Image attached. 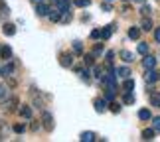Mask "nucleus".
<instances>
[{"instance_id": "obj_1", "label": "nucleus", "mask_w": 160, "mask_h": 142, "mask_svg": "<svg viewBox=\"0 0 160 142\" xmlns=\"http://www.w3.org/2000/svg\"><path fill=\"white\" fill-rule=\"evenodd\" d=\"M101 81L107 85V89H117V73H115L113 69H109V73H105V75H103Z\"/></svg>"}, {"instance_id": "obj_2", "label": "nucleus", "mask_w": 160, "mask_h": 142, "mask_svg": "<svg viewBox=\"0 0 160 142\" xmlns=\"http://www.w3.org/2000/svg\"><path fill=\"white\" fill-rule=\"evenodd\" d=\"M16 107H18V99L16 97H6L2 101V109L6 110V113H14Z\"/></svg>"}, {"instance_id": "obj_3", "label": "nucleus", "mask_w": 160, "mask_h": 142, "mask_svg": "<svg viewBox=\"0 0 160 142\" xmlns=\"http://www.w3.org/2000/svg\"><path fill=\"white\" fill-rule=\"evenodd\" d=\"M42 122H44L46 130H53V116L50 110H42Z\"/></svg>"}, {"instance_id": "obj_4", "label": "nucleus", "mask_w": 160, "mask_h": 142, "mask_svg": "<svg viewBox=\"0 0 160 142\" xmlns=\"http://www.w3.org/2000/svg\"><path fill=\"white\" fill-rule=\"evenodd\" d=\"M53 10H59L61 14L63 12H69V0H52Z\"/></svg>"}, {"instance_id": "obj_5", "label": "nucleus", "mask_w": 160, "mask_h": 142, "mask_svg": "<svg viewBox=\"0 0 160 142\" xmlns=\"http://www.w3.org/2000/svg\"><path fill=\"white\" fill-rule=\"evenodd\" d=\"M142 67H144V69H154V67H156V57L146 53L144 59H142Z\"/></svg>"}, {"instance_id": "obj_6", "label": "nucleus", "mask_w": 160, "mask_h": 142, "mask_svg": "<svg viewBox=\"0 0 160 142\" xmlns=\"http://www.w3.org/2000/svg\"><path fill=\"white\" fill-rule=\"evenodd\" d=\"M59 63H61V67H71L73 65V55L71 53H61L59 55Z\"/></svg>"}, {"instance_id": "obj_7", "label": "nucleus", "mask_w": 160, "mask_h": 142, "mask_svg": "<svg viewBox=\"0 0 160 142\" xmlns=\"http://www.w3.org/2000/svg\"><path fill=\"white\" fill-rule=\"evenodd\" d=\"M36 14H38V16H42V18H44V16H48V14H50V6H48V4H44V2L36 4Z\"/></svg>"}, {"instance_id": "obj_8", "label": "nucleus", "mask_w": 160, "mask_h": 142, "mask_svg": "<svg viewBox=\"0 0 160 142\" xmlns=\"http://www.w3.org/2000/svg\"><path fill=\"white\" fill-rule=\"evenodd\" d=\"M93 107L97 113H105V109H107V99H95L93 101Z\"/></svg>"}, {"instance_id": "obj_9", "label": "nucleus", "mask_w": 160, "mask_h": 142, "mask_svg": "<svg viewBox=\"0 0 160 142\" xmlns=\"http://www.w3.org/2000/svg\"><path fill=\"white\" fill-rule=\"evenodd\" d=\"M113 32H115V24H109V26H105L101 30V40H109L111 36H113Z\"/></svg>"}, {"instance_id": "obj_10", "label": "nucleus", "mask_w": 160, "mask_h": 142, "mask_svg": "<svg viewBox=\"0 0 160 142\" xmlns=\"http://www.w3.org/2000/svg\"><path fill=\"white\" fill-rule=\"evenodd\" d=\"M18 113H20V116L22 119H32V107H28V105H22L20 109H18Z\"/></svg>"}, {"instance_id": "obj_11", "label": "nucleus", "mask_w": 160, "mask_h": 142, "mask_svg": "<svg viewBox=\"0 0 160 142\" xmlns=\"http://www.w3.org/2000/svg\"><path fill=\"white\" fill-rule=\"evenodd\" d=\"M144 79H146V83H156V81H158V73H156L154 69H146Z\"/></svg>"}, {"instance_id": "obj_12", "label": "nucleus", "mask_w": 160, "mask_h": 142, "mask_svg": "<svg viewBox=\"0 0 160 142\" xmlns=\"http://www.w3.org/2000/svg\"><path fill=\"white\" fill-rule=\"evenodd\" d=\"M115 73H117V77H121V79H127L128 75H131V69H128V67H117V69H115Z\"/></svg>"}, {"instance_id": "obj_13", "label": "nucleus", "mask_w": 160, "mask_h": 142, "mask_svg": "<svg viewBox=\"0 0 160 142\" xmlns=\"http://www.w3.org/2000/svg\"><path fill=\"white\" fill-rule=\"evenodd\" d=\"M2 34L4 36H14L16 34V26H14V24H4V26H2Z\"/></svg>"}, {"instance_id": "obj_14", "label": "nucleus", "mask_w": 160, "mask_h": 142, "mask_svg": "<svg viewBox=\"0 0 160 142\" xmlns=\"http://www.w3.org/2000/svg\"><path fill=\"white\" fill-rule=\"evenodd\" d=\"M83 63L87 67H93L95 65V53H85L83 55Z\"/></svg>"}, {"instance_id": "obj_15", "label": "nucleus", "mask_w": 160, "mask_h": 142, "mask_svg": "<svg viewBox=\"0 0 160 142\" xmlns=\"http://www.w3.org/2000/svg\"><path fill=\"white\" fill-rule=\"evenodd\" d=\"M138 119H140V120H150V119H152V113H150L148 109H140V110H138Z\"/></svg>"}, {"instance_id": "obj_16", "label": "nucleus", "mask_w": 160, "mask_h": 142, "mask_svg": "<svg viewBox=\"0 0 160 142\" xmlns=\"http://www.w3.org/2000/svg\"><path fill=\"white\" fill-rule=\"evenodd\" d=\"M140 28H142L144 32H150V30H152V20H150L148 16H144V20L140 22Z\"/></svg>"}, {"instance_id": "obj_17", "label": "nucleus", "mask_w": 160, "mask_h": 142, "mask_svg": "<svg viewBox=\"0 0 160 142\" xmlns=\"http://www.w3.org/2000/svg\"><path fill=\"white\" fill-rule=\"evenodd\" d=\"M48 18H50V22H61V12L59 10H52L50 14H48Z\"/></svg>"}, {"instance_id": "obj_18", "label": "nucleus", "mask_w": 160, "mask_h": 142, "mask_svg": "<svg viewBox=\"0 0 160 142\" xmlns=\"http://www.w3.org/2000/svg\"><path fill=\"white\" fill-rule=\"evenodd\" d=\"M128 38H131V40H138V38H140V30H138L137 26L128 28Z\"/></svg>"}, {"instance_id": "obj_19", "label": "nucleus", "mask_w": 160, "mask_h": 142, "mask_svg": "<svg viewBox=\"0 0 160 142\" xmlns=\"http://www.w3.org/2000/svg\"><path fill=\"white\" fill-rule=\"evenodd\" d=\"M75 71L79 73V75H81V79H83V81H91V73H89L87 69H81V67H75Z\"/></svg>"}, {"instance_id": "obj_20", "label": "nucleus", "mask_w": 160, "mask_h": 142, "mask_svg": "<svg viewBox=\"0 0 160 142\" xmlns=\"http://www.w3.org/2000/svg\"><path fill=\"white\" fill-rule=\"evenodd\" d=\"M12 71H14V65H12V63H6L2 69H0V73H2L4 77H10V75H12Z\"/></svg>"}, {"instance_id": "obj_21", "label": "nucleus", "mask_w": 160, "mask_h": 142, "mask_svg": "<svg viewBox=\"0 0 160 142\" xmlns=\"http://www.w3.org/2000/svg\"><path fill=\"white\" fill-rule=\"evenodd\" d=\"M154 134H156L154 128H144V130H142V138L144 140H152V138H154Z\"/></svg>"}, {"instance_id": "obj_22", "label": "nucleus", "mask_w": 160, "mask_h": 142, "mask_svg": "<svg viewBox=\"0 0 160 142\" xmlns=\"http://www.w3.org/2000/svg\"><path fill=\"white\" fill-rule=\"evenodd\" d=\"M0 55H2L4 59H10V57H12V47H10V46L0 47Z\"/></svg>"}, {"instance_id": "obj_23", "label": "nucleus", "mask_w": 160, "mask_h": 142, "mask_svg": "<svg viewBox=\"0 0 160 142\" xmlns=\"http://www.w3.org/2000/svg\"><path fill=\"white\" fill-rule=\"evenodd\" d=\"M148 49H150V46L146 44V42H140L138 47H137V51H138L140 55H146V53H148Z\"/></svg>"}, {"instance_id": "obj_24", "label": "nucleus", "mask_w": 160, "mask_h": 142, "mask_svg": "<svg viewBox=\"0 0 160 142\" xmlns=\"http://www.w3.org/2000/svg\"><path fill=\"white\" fill-rule=\"evenodd\" d=\"M121 57H122V61H127V63L134 61V55H132L131 51H127V49H122V51H121Z\"/></svg>"}, {"instance_id": "obj_25", "label": "nucleus", "mask_w": 160, "mask_h": 142, "mask_svg": "<svg viewBox=\"0 0 160 142\" xmlns=\"http://www.w3.org/2000/svg\"><path fill=\"white\" fill-rule=\"evenodd\" d=\"M122 103H125V105H132V103H134V95L131 93V91H125V97H122Z\"/></svg>"}, {"instance_id": "obj_26", "label": "nucleus", "mask_w": 160, "mask_h": 142, "mask_svg": "<svg viewBox=\"0 0 160 142\" xmlns=\"http://www.w3.org/2000/svg\"><path fill=\"white\" fill-rule=\"evenodd\" d=\"M81 142H93L95 140V134L93 132H81V138H79Z\"/></svg>"}, {"instance_id": "obj_27", "label": "nucleus", "mask_w": 160, "mask_h": 142, "mask_svg": "<svg viewBox=\"0 0 160 142\" xmlns=\"http://www.w3.org/2000/svg\"><path fill=\"white\" fill-rule=\"evenodd\" d=\"M150 103H152V107H160V91L150 95Z\"/></svg>"}, {"instance_id": "obj_28", "label": "nucleus", "mask_w": 160, "mask_h": 142, "mask_svg": "<svg viewBox=\"0 0 160 142\" xmlns=\"http://www.w3.org/2000/svg\"><path fill=\"white\" fill-rule=\"evenodd\" d=\"M122 89H125V91H132L134 89V81H132V79H125V83H122Z\"/></svg>"}, {"instance_id": "obj_29", "label": "nucleus", "mask_w": 160, "mask_h": 142, "mask_svg": "<svg viewBox=\"0 0 160 142\" xmlns=\"http://www.w3.org/2000/svg\"><path fill=\"white\" fill-rule=\"evenodd\" d=\"M73 53L83 55V46H81V42H73Z\"/></svg>"}, {"instance_id": "obj_30", "label": "nucleus", "mask_w": 160, "mask_h": 142, "mask_svg": "<svg viewBox=\"0 0 160 142\" xmlns=\"http://www.w3.org/2000/svg\"><path fill=\"white\" fill-rule=\"evenodd\" d=\"M12 130H14L16 134H22L24 130H26V125H22V122H18V125H14V126H12Z\"/></svg>"}, {"instance_id": "obj_31", "label": "nucleus", "mask_w": 160, "mask_h": 142, "mask_svg": "<svg viewBox=\"0 0 160 142\" xmlns=\"http://www.w3.org/2000/svg\"><path fill=\"white\" fill-rule=\"evenodd\" d=\"M89 2H91V0H73V4L79 6V8H85V6H89Z\"/></svg>"}, {"instance_id": "obj_32", "label": "nucleus", "mask_w": 160, "mask_h": 142, "mask_svg": "<svg viewBox=\"0 0 160 142\" xmlns=\"http://www.w3.org/2000/svg\"><path fill=\"white\" fill-rule=\"evenodd\" d=\"M152 128H154L156 132H160V116H154V119H152Z\"/></svg>"}, {"instance_id": "obj_33", "label": "nucleus", "mask_w": 160, "mask_h": 142, "mask_svg": "<svg viewBox=\"0 0 160 142\" xmlns=\"http://www.w3.org/2000/svg\"><path fill=\"white\" fill-rule=\"evenodd\" d=\"M115 93H117V89H107L105 99H107V101H113V99H115Z\"/></svg>"}, {"instance_id": "obj_34", "label": "nucleus", "mask_w": 160, "mask_h": 142, "mask_svg": "<svg viewBox=\"0 0 160 142\" xmlns=\"http://www.w3.org/2000/svg\"><path fill=\"white\" fill-rule=\"evenodd\" d=\"M93 73H95V77H97V79H103V69H101L99 65H95V67H93Z\"/></svg>"}, {"instance_id": "obj_35", "label": "nucleus", "mask_w": 160, "mask_h": 142, "mask_svg": "<svg viewBox=\"0 0 160 142\" xmlns=\"http://www.w3.org/2000/svg\"><path fill=\"white\" fill-rule=\"evenodd\" d=\"M10 93H8V87H4V85H0V101H2L4 97H8Z\"/></svg>"}, {"instance_id": "obj_36", "label": "nucleus", "mask_w": 160, "mask_h": 142, "mask_svg": "<svg viewBox=\"0 0 160 142\" xmlns=\"http://www.w3.org/2000/svg\"><path fill=\"white\" fill-rule=\"evenodd\" d=\"M0 14H2V16H8V14H10V8H8V6H6L4 2L0 4Z\"/></svg>"}, {"instance_id": "obj_37", "label": "nucleus", "mask_w": 160, "mask_h": 142, "mask_svg": "<svg viewBox=\"0 0 160 142\" xmlns=\"http://www.w3.org/2000/svg\"><path fill=\"white\" fill-rule=\"evenodd\" d=\"M61 22H63V24L71 22V12H63V14H61Z\"/></svg>"}, {"instance_id": "obj_38", "label": "nucleus", "mask_w": 160, "mask_h": 142, "mask_svg": "<svg viewBox=\"0 0 160 142\" xmlns=\"http://www.w3.org/2000/svg\"><path fill=\"white\" fill-rule=\"evenodd\" d=\"M93 53H95V55H101V53H103V44H95Z\"/></svg>"}, {"instance_id": "obj_39", "label": "nucleus", "mask_w": 160, "mask_h": 142, "mask_svg": "<svg viewBox=\"0 0 160 142\" xmlns=\"http://www.w3.org/2000/svg\"><path fill=\"white\" fill-rule=\"evenodd\" d=\"M119 110H121L119 103H111V113H119Z\"/></svg>"}, {"instance_id": "obj_40", "label": "nucleus", "mask_w": 160, "mask_h": 142, "mask_svg": "<svg viewBox=\"0 0 160 142\" xmlns=\"http://www.w3.org/2000/svg\"><path fill=\"white\" fill-rule=\"evenodd\" d=\"M101 38V30H93L91 32V40H99Z\"/></svg>"}, {"instance_id": "obj_41", "label": "nucleus", "mask_w": 160, "mask_h": 142, "mask_svg": "<svg viewBox=\"0 0 160 142\" xmlns=\"http://www.w3.org/2000/svg\"><path fill=\"white\" fill-rule=\"evenodd\" d=\"M140 12H142V16H150V6H146V4H144Z\"/></svg>"}, {"instance_id": "obj_42", "label": "nucleus", "mask_w": 160, "mask_h": 142, "mask_svg": "<svg viewBox=\"0 0 160 142\" xmlns=\"http://www.w3.org/2000/svg\"><path fill=\"white\" fill-rule=\"evenodd\" d=\"M101 8L105 10V12H111V10H113V6H111L109 2H103V4H101Z\"/></svg>"}, {"instance_id": "obj_43", "label": "nucleus", "mask_w": 160, "mask_h": 142, "mask_svg": "<svg viewBox=\"0 0 160 142\" xmlns=\"http://www.w3.org/2000/svg\"><path fill=\"white\" fill-rule=\"evenodd\" d=\"M154 40L160 44V28H156V30H154Z\"/></svg>"}, {"instance_id": "obj_44", "label": "nucleus", "mask_w": 160, "mask_h": 142, "mask_svg": "<svg viewBox=\"0 0 160 142\" xmlns=\"http://www.w3.org/2000/svg\"><path fill=\"white\" fill-rule=\"evenodd\" d=\"M30 128H32V130H38L40 125H38V122H32V126H30Z\"/></svg>"}, {"instance_id": "obj_45", "label": "nucleus", "mask_w": 160, "mask_h": 142, "mask_svg": "<svg viewBox=\"0 0 160 142\" xmlns=\"http://www.w3.org/2000/svg\"><path fill=\"white\" fill-rule=\"evenodd\" d=\"M32 2H34V4H40V2H44V0H32Z\"/></svg>"}, {"instance_id": "obj_46", "label": "nucleus", "mask_w": 160, "mask_h": 142, "mask_svg": "<svg viewBox=\"0 0 160 142\" xmlns=\"http://www.w3.org/2000/svg\"><path fill=\"white\" fill-rule=\"evenodd\" d=\"M2 138H4V132H2V130H0V140H2Z\"/></svg>"}, {"instance_id": "obj_47", "label": "nucleus", "mask_w": 160, "mask_h": 142, "mask_svg": "<svg viewBox=\"0 0 160 142\" xmlns=\"http://www.w3.org/2000/svg\"><path fill=\"white\" fill-rule=\"evenodd\" d=\"M134 2H144V0H134Z\"/></svg>"}, {"instance_id": "obj_48", "label": "nucleus", "mask_w": 160, "mask_h": 142, "mask_svg": "<svg viewBox=\"0 0 160 142\" xmlns=\"http://www.w3.org/2000/svg\"><path fill=\"white\" fill-rule=\"evenodd\" d=\"M107 2H113V0H107Z\"/></svg>"}]
</instances>
